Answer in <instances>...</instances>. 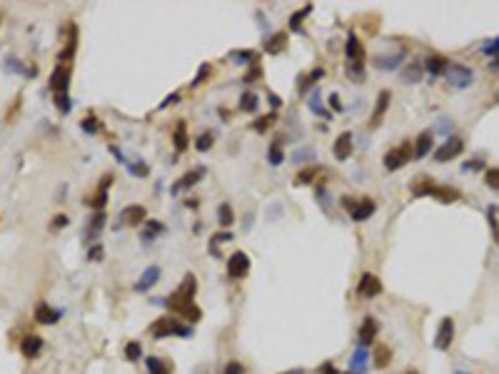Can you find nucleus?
<instances>
[{"label": "nucleus", "instance_id": "50", "mask_svg": "<svg viewBox=\"0 0 499 374\" xmlns=\"http://www.w3.org/2000/svg\"><path fill=\"white\" fill-rule=\"evenodd\" d=\"M88 260H90V262H100V260H102V244H93V247H90Z\"/></svg>", "mask_w": 499, "mask_h": 374}, {"label": "nucleus", "instance_id": "6", "mask_svg": "<svg viewBox=\"0 0 499 374\" xmlns=\"http://www.w3.org/2000/svg\"><path fill=\"white\" fill-rule=\"evenodd\" d=\"M452 339H454V319L444 317L440 322L437 337H434V347H437L440 352H447V349H449V344H452Z\"/></svg>", "mask_w": 499, "mask_h": 374}, {"label": "nucleus", "instance_id": "59", "mask_svg": "<svg viewBox=\"0 0 499 374\" xmlns=\"http://www.w3.org/2000/svg\"><path fill=\"white\" fill-rule=\"evenodd\" d=\"M322 75H325V70H322V68H317V70H312V73H309L307 80H309V82H315V80H320Z\"/></svg>", "mask_w": 499, "mask_h": 374}, {"label": "nucleus", "instance_id": "13", "mask_svg": "<svg viewBox=\"0 0 499 374\" xmlns=\"http://www.w3.org/2000/svg\"><path fill=\"white\" fill-rule=\"evenodd\" d=\"M120 222H125V224H142V222H148V210L142 205H130V207H125L122 210V215H120Z\"/></svg>", "mask_w": 499, "mask_h": 374}, {"label": "nucleus", "instance_id": "58", "mask_svg": "<svg viewBox=\"0 0 499 374\" xmlns=\"http://www.w3.org/2000/svg\"><path fill=\"white\" fill-rule=\"evenodd\" d=\"M267 100H269V105H272L275 110H277V108L282 105V100H280V97H277V95H275V93H269V95H267Z\"/></svg>", "mask_w": 499, "mask_h": 374}, {"label": "nucleus", "instance_id": "51", "mask_svg": "<svg viewBox=\"0 0 499 374\" xmlns=\"http://www.w3.org/2000/svg\"><path fill=\"white\" fill-rule=\"evenodd\" d=\"M222 242H232V232L225 230V232H217V235L212 237V244H215V247H217V244H222Z\"/></svg>", "mask_w": 499, "mask_h": 374}, {"label": "nucleus", "instance_id": "33", "mask_svg": "<svg viewBox=\"0 0 499 374\" xmlns=\"http://www.w3.org/2000/svg\"><path fill=\"white\" fill-rule=\"evenodd\" d=\"M162 230H165V227H162V224L157 222V220H150V222H148V227L142 230V235H140V240H142V242H153V240H155V235H160Z\"/></svg>", "mask_w": 499, "mask_h": 374}, {"label": "nucleus", "instance_id": "39", "mask_svg": "<svg viewBox=\"0 0 499 374\" xmlns=\"http://www.w3.org/2000/svg\"><path fill=\"white\" fill-rule=\"evenodd\" d=\"M125 357H128V362H137L140 357H142V347H140V342H128L125 344Z\"/></svg>", "mask_w": 499, "mask_h": 374}, {"label": "nucleus", "instance_id": "37", "mask_svg": "<svg viewBox=\"0 0 499 374\" xmlns=\"http://www.w3.org/2000/svg\"><path fill=\"white\" fill-rule=\"evenodd\" d=\"M309 13H312V5H305V8H300V10H297V13H295V15L289 18V28H292V30H300L302 20L307 18Z\"/></svg>", "mask_w": 499, "mask_h": 374}, {"label": "nucleus", "instance_id": "48", "mask_svg": "<svg viewBox=\"0 0 499 374\" xmlns=\"http://www.w3.org/2000/svg\"><path fill=\"white\" fill-rule=\"evenodd\" d=\"M210 75V63H202L200 65V70H197V75H195V80H192V85L197 88V85H202V80Z\"/></svg>", "mask_w": 499, "mask_h": 374}, {"label": "nucleus", "instance_id": "12", "mask_svg": "<svg viewBox=\"0 0 499 374\" xmlns=\"http://www.w3.org/2000/svg\"><path fill=\"white\" fill-rule=\"evenodd\" d=\"M367 367H369V352H367V347L357 344L355 355L349 359V374H367Z\"/></svg>", "mask_w": 499, "mask_h": 374}, {"label": "nucleus", "instance_id": "42", "mask_svg": "<svg viewBox=\"0 0 499 374\" xmlns=\"http://www.w3.org/2000/svg\"><path fill=\"white\" fill-rule=\"evenodd\" d=\"M434 197L442 200V202H452V200H457L460 195H457V190H449V187H434Z\"/></svg>", "mask_w": 499, "mask_h": 374}, {"label": "nucleus", "instance_id": "26", "mask_svg": "<svg viewBox=\"0 0 499 374\" xmlns=\"http://www.w3.org/2000/svg\"><path fill=\"white\" fill-rule=\"evenodd\" d=\"M20 349H23V355H25V357H35L40 349H43V339H40V337H35V335L25 337Z\"/></svg>", "mask_w": 499, "mask_h": 374}, {"label": "nucleus", "instance_id": "9", "mask_svg": "<svg viewBox=\"0 0 499 374\" xmlns=\"http://www.w3.org/2000/svg\"><path fill=\"white\" fill-rule=\"evenodd\" d=\"M462 150H464V142H462L460 137H449L442 148H437L434 160H437V162H449V160H454L457 155H462Z\"/></svg>", "mask_w": 499, "mask_h": 374}, {"label": "nucleus", "instance_id": "43", "mask_svg": "<svg viewBox=\"0 0 499 374\" xmlns=\"http://www.w3.org/2000/svg\"><path fill=\"white\" fill-rule=\"evenodd\" d=\"M309 110L315 112V115H322V117H329V112L322 108V102H320V93L315 90L312 93V97H309Z\"/></svg>", "mask_w": 499, "mask_h": 374}, {"label": "nucleus", "instance_id": "20", "mask_svg": "<svg viewBox=\"0 0 499 374\" xmlns=\"http://www.w3.org/2000/svg\"><path fill=\"white\" fill-rule=\"evenodd\" d=\"M145 367H148V374H170L173 372V364L160 359V357H148L145 359Z\"/></svg>", "mask_w": 499, "mask_h": 374}, {"label": "nucleus", "instance_id": "38", "mask_svg": "<svg viewBox=\"0 0 499 374\" xmlns=\"http://www.w3.org/2000/svg\"><path fill=\"white\" fill-rule=\"evenodd\" d=\"M240 110L245 112H255L257 110V95L255 93H245L240 97Z\"/></svg>", "mask_w": 499, "mask_h": 374}, {"label": "nucleus", "instance_id": "25", "mask_svg": "<svg viewBox=\"0 0 499 374\" xmlns=\"http://www.w3.org/2000/svg\"><path fill=\"white\" fill-rule=\"evenodd\" d=\"M389 359H392L389 347H387V344H377V347H375V352H372V362H375V367H377V369H384V367L389 364Z\"/></svg>", "mask_w": 499, "mask_h": 374}, {"label": "nucleus", "instance_id": "34", "mask_svg": "<svg viewBox=\"0 0 499 374\" xmlns=\"http://www.w3.org/2000/svg\"><path fill=\"white\" fill-rule=\"evenodd\" d=\"M267 160H269V165H275V168L285 162V152H282V145H280V142H272V145H269Z\"/></svg>", "mask_w": 499, "mask_h": 374}, {"label": "nucleus", "instance_id": "53", "mask_svg": "<svg viewBox=\"0 0 499 374\" xmlns=\"http://www.w3.org/2000/svg\"><path fill=\"white\" fill-rule=\"evenodd\" d=\"M102 224H105V212H97L95 217H93V232H100Z\"/></svg>", "mask_w": 499, "mask_h": 374}, {"label": "nucleus", "instance_id": "29", "mask_svg": "<svg viewBox=\"0 0 499 374\" xmlns=\"http://www.w3.org/2000/svg\"><path fill=\"white\" fill-rule=\"evenodd\" d=\"M432 150V132L424 130L420 132V137H417V148H414V157H424L427 152Z\"/></svg>", "mask_w": 499, "mask_h": 374}, {"label": "nucleus", "instance_id": "54", "mask_svg": "<svg viewBox=\"0 0 499 374\" xmlns=\"http://www.w3.org/2000/svg\"><path fill=\"white\" fill-rule=\"evenodd\" d=\"M320 374H349V372H340L335 364H329V362H327V364H322V367H320Z\"/></svg>", "mask_w": 499, "mask_h": 374}, {"label": "nucleus", "instance_id": "14", "mask_svg": "<svg viewBox=\"0 0 499 374\" xmlns=\"http://www.w3.org/2000/svg\"><path fill=\"white\" fill-rule=\"evenodd\" d=\"M160 282V267L157 264H150L142 275H140V280H137V284H135V289L137 292H148L150 287H155Z\"/></svg>", "mask_w": 499, "mask_h": 374}, {"label": "nucleus", "instance_id": "62", "mask_svg": "<svg viewBox=\"0 0 499 374\" xmlns=\"http://www.w3.org/2000/svg\"><path fill=\"white\" fill-rule=\"evenodd\" d=\"M492 68H497V70H499V60H497V63H492Z\"/></svg>", "mask_w": 499, "mask_h": 374}, {"label": "nucleus", "instance_id": "57", "mask_svg": "<svg viewBox=\"0 0 499 374\" xmlns=\"http://www.w3.org/2000/svg\"><path fill=\"white\" fill-rule=\"evenodd\" d=\"M329 102H332V108H335L337 112H342V102H340V95H337V93L329 95Z\"/></svg>", "mask_w": 499, "mask_h": 374}, {"label": "nucleus", "instance_id": "46", "mask_svg": "<svg viewBox=\"0 0 499 374\" xmlns=\"http://www.w3.org/2000/svg\"><path fill=\"white\" fill-rule=\"evenodd\" d=\"M128 170H130V175H135V177H145V175H150V168H148L145 162H130Z\"/></svg>", "mask_w": 499, "mask_h": 374}, {"label": "nucleus", "instance_id": "18", "mask_svg": "<svg viewBox=\"0 0 499 374\" xmlns=\"http://www.w3.org/2000/svg\"><path fill=\"white\" fill-rule=\"evenodd\" d=\"M60 317V312H55V309H50V304H38L35 307V322H40V324H55Z\"/></svg>", "mask_w": 499, "mask_h": 374}, {"label": "nucleus", "instance_id": "19", "mask_svg": "<svg viewBox=\"0 0 499 374\" xmlns=\"http://www.w3.org/2000/svg\"><path fill=\"white\" fill-rule=\"evenodd\" d=\"M402 60H404V50L394 53V55H380V57H375V68H380V70H394Z\"/></svg>", "mask_w": 499, "mask_h": 374}, {"label": "nucleus", "instance_id": "60", "mask_svg": "<svg viewBox=\"0 0 499 374\" xmlns=\"http://www.w3.org/2000/svg\"><path fill=\"white\" fill-rule=\"evenodd\" d=\"M65 224H68V217H65V215H58V217H55V227H65Z\"/></svg>", "mask_w": 499, "mask_h": 374}, {"label": "nucleus", "instance_id": "11", "mask_svg": "<svg viewBox=\"0 0 499 374\" xmlns=\"http://www.w3.org/2000/svg\"><path fill=\"white\" fill-rule=\"evenodd\" d=\"M352 132H342L337 140H335V148H332V152H335V160H349V155H352V150H355V145H352Z\"/></svg>", "mask_w": 499, "mask_h": 374}, {"label": "nucleus", "instance_id": "23", "mask_svg": "<svg viewBox=\"0 0 499 374\" xmlns=\"http://www.w3.org/2000/svg\"><path fill=\"white\" fill-rule=\"evenodd\" d=\"M173 140H175V150L177 152H182V150L188 148V125H185V120H177V125H175V132H173Z\"/></svg>", "mask_w": 499, "mask_h": 374}, {"label": "nucleus", "instance_id": "63", "mask_svg": "<svg viewBox=\"0 0 499 374\" xmlns=\"http://www.w3.org/2000/svg\"><path fill=\"white\" fill-rule=\"evenodd\" d=\"M407 374H417V372H407Z\"/></svg>", "mask_w": 499, "mask_h": 374}, {"label": "nucleus", "instance_id": "44", "mask_svg": "<svg viewBox=\"0 0 499 374\" xmlns=\"http://www.w3.org/2000/svg\"><path fill=\"white\" fill-rule=\"evenodd\" d=\"M230 60H237L240 65H252L249 60H255V55L249 50H232L230 53Z\"/></svg>", "mask_w": 499, "mask_h": 374}, {"label": "nucleus", "instance_id": "32", "mask_svg": "<svg viewBox=\"0 0 499 374\" xmlns=\"http://www.w3.org/2000/svg\"><path fill=\"white\" fill-rule=\"evenodd\" d=\"M315 177H317V168L315 165L312 168H302L297 172V177H295V185H312Z\"/></svg>", "mask_w": 499, "mask_h": 374}, {"label": "nucleus", "instance_id": "22", "mask_svg": "<svg viewBox=\"0 0 499 374\" xmlns=\"http://www.w3.org/2000/svg\"><path fill=\"white\" fill-rule=\"evenodd\" d=\"M202 175H205V170L202 168H197V170H192V172H188V175H182L180 182L173 187V192H180V190H188V187L197 185V180H202Z\"/></svg>", "mask_w": 499, "mask_h": 374}, {"label": "nucleus", "instance_id": "21", "mask_svg": "<svg viewBox=\"0 0 499 374\" xmlns=\"http://www.w3.org/2000/svg\"><path fill=\"white\" fill-rule=\"evenodd\" d=\"M447 65H449V60H444L442 55H429L424 60V70L429 75H442L447 73Z\"/></svg>", "mask_w": 499, "mask_h": 374}, {"label": "nucleus", "instance_id": "24", "mask_svg": "<svg viewBox=\"0 0 499 374\" xmlns=\"http://www.w3.org/2000/svg\"><path fill=\"white\" fill-rule=\"evenodd\" d=\"M285 45H287V33H275V35L265 43V50H267L269 55H277V53L285 50Z\"/></svg>", "mask_w": 499, "mask_h": 374}, {"label": "nucleus", "instance_id": "49", "mask_svg": "<svg viewBox=\"0 0 499 374\" xmlns=\"http://www.w3.org/2000/svg\"><path fill=\"white\" fill-rule=\"evenodd\" d=\"M487 185L492 190H499V170H487Z\"/></svg>", "mask_w": 499, "mask_h": 374}, {"label": "nucleus", "instance_id": "40", "mask_svg": "<svg viewBox=\"0 0 499 374\" xmlns=\"http://www.w3.org/2000/svg\"><path fill=\"white\" fill-rule=\"evenodd\" d=\"M212 142H215L212 132H202V135L195 140V150H197V152H207V150L212 148Z\"/></svg>", "mask_w": 499, "mask_h": 374}, {"label": "nucleus", "instance_id": "3", "mask_svg": "<svg viewBox=\"0 0 499 374\" xmlns=\"http://www.w3.org/2000/svg\"><path fill=\"white\" fill-rule=\"evenodd\" d=\"M412 155H414V152H412V142L404 140L402 145H397V148H392V150L384 152V168L389 170V172H394V170L404 168V165L409 162Z\"/></svg>", "mask_w": 499, "mask_h": 374}, {"label": "nucleus", "instance_id": "31", "mask_svg": "<svg viewBox=\"0 0 499 374\" xmlns=\"http://www.w3.org/2000/svg\"><path fill=\"white\" fill-rule=\"evenodd\" d=\"M434 182L432 180H417L414 185H412V195L414 197H422V195H434Z\"/></svg>", "mask_w": 499, "mask_h": 374}, {"label": "nucleus", "instance_id": "27", "mask_svg": "<svg viewBox=\"0 0 499 374\" xmlns=\"http://www.w3.org/2000/svg\"><path fill=\"white\" fill-rule=\"evenodd\" d=\"M232 222H235V212H232L230 202H222L217 207V224L227 230V227H232Z\"/></svg>", "mask_w": 499, "mask_h": 374}, {"label": "nucleus", "instance_id": "55", "mask_svg": "<svg viewBox=\"0 0 499 374\" xmlns=\"http://www.w3.org/2000/svg\"><path fill=\"white\" fill-rule=\"evenodd\" d=\"M180 102V93H173V95H168L165 100H162V105L160 108H170V105H177Z\"/></svg>", "mask_w": 499, "mask_h": 374}, {"label": "nucleus", "instance_id": "30", "mask_svg": "<svg viewBox=\"0 0 499 374\" xmlns=\"http://www.w3.org/2000/svg\"><path fill=\"white\" fill-rule=\"evenodd\" d=\"M347 75H349V80H355V82H362V80H365V63L347 60Z\"/></svg>", "mask_w": 499, "mask_h": 374}, {"label": "nucleus", "instance_id": "2", "mask_svg": "<svg viewBox=\"0 0 499 374\" xmlns=\"http://www.w3.org/2000/svg\"><path fill=\"white\" fill-rule=\"evenodd\" d=\"M150 335L155 339H165V337H192V327H185L182 322L175 317H160L150 324Z\"/></svg>", "mask_w": 499, "mask_h": 374}, {"label": "nucleus", "instance_id": "61", "mask_svg": "<svg viewBox=\"0 0 499 374\" xmlns=\"http://www.w3.org/2000/svg\"><path fill=\"white\" fill-rule=\"evenodd\" d=\"M280 374H302V369H292V372H280Z\"/></svg>", "mask_w": 499, "mask_h": 374}, {"label": "nucleus", "instance_id": "1", "mask_svg": "<svg viewBox=\"0 0 499 374\" xmlns=\"http://www.w3.org/2000/svg\"><path fill=\"white\" fill-rule=\"evenodd\" d=\"M195 292H197V280H195V275H185L182 284L175 289L170 297L165 299V307H170L173 312H182V309H185V307L192 302Z\"/></svg>", "mask_w": 499, "mask_h": 374}, {"label": "nucleus", "instance_id": "35", "mask_svg": "<svg viewBox=\"0 0 499 374\" xmlns=\"http://www.w3.org/2000/svg\"><path fill=\"white\" fill-rule=\"evenodd\" d=\"M275 120H277V115L275 112H269V115H262V117H257V122L252 125V130L255 132H267L272 125H275Z\"/></svg>", "mask_w": 499, "mask_h": 374}, {"label": "nucleus", "instance_id": "4", "mask_svg": "<svg viewBox=\"0 0 499 374\" xmlns=\"http://www.w3.org/2000/svg\"><path fill=\"white\" fill-rule=\"evenodd\" d=\"M444 75H447V82L452 88H457V90H464V88H469L474 82V73L467 65H462V63H449Z\"/></svg>", "mask_w": 499, "mask_h": 374}, {"label": "nucleus", "instance_id": "16", "mask_svg": "<svg viewBox=\"0 0 499 374\" xmlns=\"http://www.w3.org/2000/svg\"><path fill=\"white\" fill-rule=\"evenodd\" d=\"M345 53H347V60H355V63H365V48L362 43L357 40V35H349L345 43Z\"/></svg>", "mask_w": 499, "mask_h": 374}, {"label": "nucleus", "instance_id": "17", "mask_svg": "<svg viewBox=\"0 0 499 374\" xmlns=\"http://www.w3.org/2000/svg\"><path fill=\"white\" fill-rule=\"evenodd\" d=\"M375 210H377L375 200H362L360 205H355V210H352V220L355 222H365V220H369L375 215Z\"/></svg>", "mask_w": 499, "mask_h": 374}, {"label": "nucleus", "instance_id": "47", "mask_svg": "<svg viewBox=\"0 0 499 374\" xmlns=\"http://www.w3.org/2000/svg\"><path fill=\"white\" fill-rule=\"evenodd\" d=\"M482 53H484V55H499V37L487 40V43L482 45Z\"/></svg>", "mask_w": 499, "mask_h": 374}, {"label": "nucleus", "instance_id": "28", "mask_svg": "<svg viewBox=\"0 0 499 374\" xmlns=\"http://www.w3.org/2000/svg\"><path fill=\"white\" fill-rule=\"evenodd\" d=\"M420 80H422V65L412 63V65H407V68L402 70V82L414 85V82H420Z\"/></svg>", "mask_w": 499, "mask_h": 374}, {"label": "nucleus", "instance_id": "52", "mask_svg": "<svg viewBox=\"0 0 499 374\" xmlns=\"http://www.w3.org/2000/svg\"><path fill=\"white\" fill-rule=\"evenodd\" d=\"M225 374H245V367H242L240 362H227V367H225Z\"/></svg>", "mask_w": 499, "mask_h": 374}, {"label": "nucleus", "instance_id": "36", "mask_svg": "<svg viewBox=\"0 0 499 374\" xmlns=\"http://www.w3.org/2000/svg\"><path fill=\"white\" fill-rule=\"evenodd\" d=\"M497 215H499V210H497V207H494V205H492V207H489V210H487V220H489V227H492V235H494V242L499 244V217H497Z\"/></svg>", "mask_w": 499, "mask_h": 374}, {"label": "nucleus", "instance_id": "45", "mask_svg": "<svg viewBox=\"0 0 499 374\" xmlns=\"http://www.w3.org/2000/svg\"><path fill=\"white\" fill-rule=\"evenodd\" d=\"M80 125H82V130L90 132V135H95V132L100 130V125H97V117H95V115H85Z\"/></svg>", "mask_w": 499, "mask_h": 374}, {"label": "nucleus", "instance_id": "15", "mask_svg": "<svg viewBox=\"0 0 499 374\" xmlns=\"http://www.w3.org/2000/svg\"><path fill=\"white\" fill-rule=\"evenodd\" d=\"M389 100H392V95H389V90H380V95H377V105H375V112H372V120H369V125H372V128H377V125L382 122L384 112H387V108H389Z\"/></svg>", "mask_w": 499, "mask_h": 374}, {"label": "nucleus", "instance_id": "8", "mask_svg": "<svg viewBox=\"0 0 499 374\" xmlns=\"http://www.w3.org/2000/svg\"><path fill=\"white\" fill-rule=\"evenodd\" d=\"M357 292H360V297H365V299L380 297V295H382V282L377 280V277H375L372 272H365V275L360 277Z\"/></svg>", "mask_w": 499, "mask_h": 374}, {"label": "nucleus", "instance_id": "7", "mask_svg": "<svg viewBox=\"0 0 499 374\" xmlns=\"http://www.w3.org/2000/svg\"><path fill=\"white\" fill-rule=\"evenodd\" d=\"M68 85H70V70L65 68V63H60L50 77V90L55 93V97H63L68 95Z\"/></svg>", "mask_w": 499, "mask_h": 374}, {"label": "nucleus", "instance_id": "41", "mask_svg": "<svg viewBox=\"0 0 499 374\" xmlns=\"http://www.w3.org/2000/svg\"><path fill=\"white\" fill-rule=\"evenodd\" d=\"M180 315L185 317V322H200V317H202V312H200V307H197L195 302H190V304H188Z\"/></svg>", "mask_w": 499, "mask_h": 374}, {"label": "nucleus", "instance_id": "10", "mask_svg": "<svg viewBox=\"0 0 499 374\" xmlns=\"http://www.w3.org/2000/svg\"><path fill=\"white\" fill-rule=\"evenodd\" d=\"M377 335H380V324H377V319L375 317H365L362 319V327H360V332H357V344L360 347H369L375 339H377Z\"/></svg>", "mask_w": 499, "mask_h": 374}, {"label": "nucleus", "instance_id": "5", "mask_svg": "<svg viewBox=\"0 0 499 374\" xmlns=\"http://www.w3.org/2000/svg\"><path fill=\"white\" fill-rule=\"evenodd\" d=\"M249 272V257L245 252H232L230 260H227V275H230L232 280H242L245 275Z\"/></svg>", "mask_w": 499, "mask_h": 374}, {"label": "nucleus", "instance_id": "56", "mask_svg": "<svg viewBox=\"0 0 499 374\" xmlns=\"http://www.w3.org/2000/svg\"><path fill=\"white\" fill-rule=\"evenodd\" d=\"M260 75H262V70H260V65L255 63V65H252V73H247V77H245V82H252V80H257Z\"/></svg>", "mask_w": 499, "mask_h": 374}]
</instances>
